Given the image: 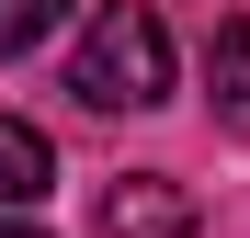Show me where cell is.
I'll return each instance as SVG.
<instances>
[{
    "instance_id": "cell-4",
    "label": "cell",
    "mask_w": 250,
    "mask_h": 238,
    "mask_svg": "<svg viewBox=\"0 0 250 238\" xmlns=\"http://www.w3.org/2000/svg\"><path fill=\"white\" fill-rule=\"evenodd\" d=\"M205 102H216V125L250 136V12L216 23V46H205Z\"/></svg>"
},
{
    "instance_id": "cell-6",
    "label": "cell",
    "mask_w": 250,
    "mask_h": 238,
    "mask_svg": "<svg viewBox=\"0 0 250 238\" xmlns=\"http://www.w3.org/2000/svg\"><path fill=\"white\" fill-rule=\"evenodd\" d=\"M0 238H46V227H34V216H0Z\"/></svg>"
},
{
    "instance_id": "cell-5",
    "label": "cell",
    "mask_w": 250,
    "mask_h": 238,
    "mask_svg": "<svg viewBox=\"0 0 250 238\" xmlns=\"http://www.w3.org/2000/svg\"><path fill=\"white\" fill-rule=\"evenodd\" d=\"M57 23H68V0H0V57H34Z\"/></svg>"
},
{
    "instance_id": "cell-2",
    "label": "cell",
    "mask_w": 250,
    "mask_h": 238,
    "mask_svg": "<svg viewBox=\"0 0 250 238\" xmlns=\"http://www.w3.org/2000/svg\"><path fill=\"white\" fill-rule=\"evenodd\" d=\"M91 227L103 238H193V193L171 170H125V182H103V216Z\"/></svg>"
},
{
    "instance_id": "cell-3",
    "label": "cell",
    "mask_w": 250,
    "mask_h": 238,
    "mask_svg": "<svg viewBox=\"0 0 250 238\" xmlns=\"http://www.w3.org/2000/svg\"><path fill=\"white\" fill-rule=\"evenodd\" d=\"M57 193V147L23 125V113H0V216H23V204H46Z\"/></svg>"
},
{
    "instance_id": "cell-1",
    "label": "cell",
    "mask_w": 250,
    "mask_h": 238,
    "mask_svg": "<svg viewBox=\"0 0 250 238\" xmlns=\"http://www.w3.org/2000/svg\"><path fill=\"white\" fill-rule=\"evenodd\" d=\"M68 91L91 102V113H148V102H171V23H159L148 0H103L91 34H80V57H68Z\"/></svg>"
}]
</instances>
